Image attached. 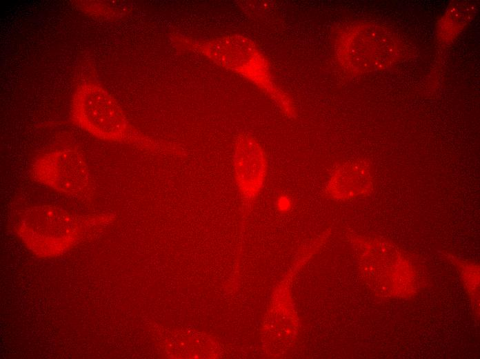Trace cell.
<instances>
[{"label":"cell","instance_id":"obj_1","mask_svg":"<svg viewBox=\"0 0 480 359\" xmlns=\"http://www.w3.org/2000/svg\"><path fill=\"white\" fill-rule=\"evenodd\" d=\"M170 40L176 48L201 55L246 79L272 99L286 115L294 117L292 101L276 85L267 58L250 38L233 34L203 40L173 33Z\"/></svg>","mask_w":480,"mask_h":359},{"label":"cell","instance_id":"obj_2","mask_svg":"<svg viewBox=\"0 0 480 359\" xmlns=\"http://www.w3.org/2000/svg\"><path fill=\"white\" fill-rule=\"evenodd\" d=\"M73 122L90 135L103 141L141 143L153 151L173 154L174 145L157 143L134 133L121 107L101 85L86 81L76 89L72 99Z\"/></svg>","mask_w":480,"mask_h":359},{"label":"cell","instance_id":"obj_3","mask_svg":"<svg viewBox=\"0 0 480 359\" xmlns=\"http://www.w3.org/2000/svg\"><path fill=\"white\" fill-rule=\"evenodd\" d=\"M80 221L68 211L52 205H39L28 210L17 231L32 252L54 256L72 246L82 231Z\"/></svg>","mask_w":480,"mask_h":359},{"label":"cell","instance_id":"obj_4","mask_svg":"<svg viewBox=\"0 0 480 359\" xmlns=\"http://www.w3.org/2000/svg\"><path fill=\"white\" fill-rule=\"evenodd\" d=\"M398 50L394 35L372 23H359L347 28L336 44L341 66L357 74L387 67L397 58Z\"/></svg>","mask_w":480,"mask_h":359},{"label":"cell","instance_id":"obj_5","mask_svg":"<svg viewBox=\"0 0 480 359\" xmlns=\"http://www.w3.org/2000/svg\"><path fill=\"white\" fill-rule=\"evenodd\" d=\"M30 172L38 183L66 195H83L92 186L84 157L73 149H57L40 155L33 161Z\"/></svg>","mask_w":480,"mask_h":359},{"label":"cell","instance_id":"obj_6","mask_svg":"<svg viewBox=\"0 0 480 359\" xmlns=\"http://www.w3.org/2000/svg\"><path fill=\"white\" fill-rule=\"evenodd\" d=\"M234 168L237 185L243 195L254 196L261 188L266 173V159L258 142L240 134L234 147Z\"/></svg>","mask_w":480,"mask_h":359},{"label":"cell","instance_id":"obj_7","mask_svg":"<svg viewBox=\"0 0 480 359\" xmlns=\"http://www.w3.org/2000/svg\"><path fill=\"white\" fill-rule=\"evenodd\" d=\"M372 185V177L367 165L353 162L337 169L327 191L334 197H351L370 191Z\"/></svg>","mask_w":480,"mask_h":359}]
</instances>
